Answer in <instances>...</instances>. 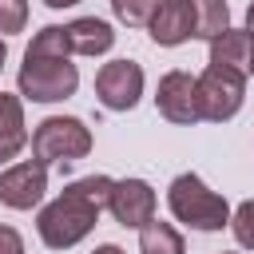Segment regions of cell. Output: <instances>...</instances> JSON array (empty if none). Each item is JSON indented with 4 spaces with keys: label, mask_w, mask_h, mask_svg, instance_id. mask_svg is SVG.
<instances>
[{
    "label": "cell",
    "mask_w": 254,
    "mask_h": 254,
    "mask_svg": "<svg viewBox=\"0 0 254 254\" xmlns=\"http://www.w3.org/2000/svg\"><path fill=\"white\" fill-rule=\"evenodd\" d=\"M111 183H115V179H107V175H87V179L67 183V187L40 210V218H36V230H40L44 246L67 250V246L83 242V238L95 230L99 210H103L107 198H111Z\"/></svg>",
    "instance_id": "1"
},
{
    "label": "cell",
    "mask_w": 254,
    "mask_h": 254,
    "mask_svg": "<svg viewBox=\"0 0 254 254\" xmlns=\"http://www.w3.org/2000/svg\"><path fill=\"white\" fill-rule=\"evenodd\" d=\"M20 95L32 99V103H60L67 95H75L79 87V71L71 64V56H56V52H24V64H20Z\"/></svg>",
    "instance_id": "2"
},
{
    "label": "cell",
    "mask_w": 254,
    "mask_h": 254,
    "mask_svg": "<svg viewBox=\"0 0 254 254\" xmlns=\"http://www.w3.org/2000/svg\"><path fill=\"white\" fill-rule=\"evenodd\" d=\"M167 206L179 222L194 226V230H222L230 222V206L222 194H214L198 175H179L167 190Z\"/></svg>",
    "instance_id": "3"
},
{
    "label": "cell",
    "mask_w": 254,
    "mask_h": 254,
    "mask_svg": "<svg viewBox=\"0 0 254 254\" xmlns=\"http://www.w3.org/2000/svg\"><path fill=\"white\" fill-rule=\"evenodd\" d=\"M87 151H91V131L75 115H52V119L36 123V131H32V155L44 167L48 163H60V167L79 163Z\"/></svg>",
    "instance_id": "4"
},
{
    "label": "cell",
    "mask_w": 254,
    "mask_h": 254,
    "mask_svg": "<svg viewBox=\"0 0 254 254\" xmlns=\"http://www.w3.org/2000/svg\"><path fill=\"white\" fill-rule=\"evenodd\" d=\"M194 91H198V115L210 123H226L238 115L246 99V75L230 67H206L194 79Z\"/></svg>",
    "instance_id": "5"
},
{
    "label": "cell",
    "mask_w": 254,
    "mask_h": 254,
    "mask_svg": "<svg viewBox=\"0 0 254 254\" xmlns=\"http://www.w3.org/2000/svg\"><path fill=\"white\" fill-rule=\"evenodd\" d=\"M95 95L107 111H131L143 95V67L135 60H111L95 75Z\"/></svg>",
    "instance_id": "6"
},
{
    "label": "cell",
    "mask_w": 254,
    "mask_h": 254,
    "mask_svg": "<svg viewBox=\"0 0 254 254\" xmlns=\"http://www.w3.org/2000/svg\"><path fill=\"white\" fill-rule=\"evenodd\" d=\"M107 210L115 214L119 226L143 230L155 218V190H151V183H143V179H119V183H111Z\"/></svg>",
    "instance_id": "7"
},
{
    "label": "cell",
    "mask_w": 254,
    "mask_h": 254,
    "mask_svg": "<svg viewBox=\"0 0 254 254\" xmlns=\"http://www.w3.org/2000/svg\"><path fill=\"white\" fill-rule=\"evenodd\" d=\"M155 107L163 119L171 123H198V91H194V75L190 71H167L159 79V91H155Z\"/></svg>",
    "instance_id": "8"
},
{
    "label": "cell",
    "mask_w": 254,
    "mask_h": 254,
    "mask_svg": "<svg viewBox=\"0 0 254 254\" xmlns=\"http://www.w3.org/2000/svg\"><path fill=\"white\" fill-rule=\"evenodd\" d=\"M48 190V167L28 159V163H16L0 175V202L12 206V210H32Z\"/></svg>",
    "instance_id": "9"
},
{
    "label": "cell",
    "mask_w": 254,
    "mask_h": 254,
    "mask_svg": "<svg viewBox=\"0 0 254 254\" xmlns=\"http://www.w3.org/2000/svg\"><path fill=\"white\" fill-rule=\"evenodd\" d=\"M151 40L159 48H179L194 36V16H190V0H159L155 16H151Z\"/></svg>",
    "instance_id": "10"
},
{
    "label": "cell",
    "mask_w": 254,
    "mask_h": 254,
    "mask_svg": "<svg viewBox=\"0 0 254 254\" xmlns=\"http://www.w3.org/2000/svg\"><path fill=\"white\" fill-rule=\"evenodd\" d=\"M210 67H230V71H242L250 75L254 71V36L242 28H226L222 36L210 40Z\"/></svg>",
    "instance_id": "11"
},
{
    "label": "cell",
    "mask_w": 254,
    "mask_h": 254,
    "mask_svg": "<svg viewBox=\"0 0 254 254\" xmlns=\"http://www.w3.org/2000/svg\"><path fill=\"white\" fill-rule=\"evenodd\" d=\"M64 32H67L71 56H103V52H111V44H115L111 24H107V20H95V16H79V20L64 24Z\"/></svg>",
    "instance_id": "12"
},
{
    "label": "cell",
    "mask_w": 254,
    "mask_h": 254,
    "mask_svg": "<svg viewBox=\"0 0 254 254\" xmlns=\"http://www.w3.org/2000/svg\"><path fill=\"white\" fill-rule=\"evenodd\" d=\"M28 147V123H24V103L20 95L0 91V163L16 159Z\"/></svg>",
    "instance_id": "13"
},
{
    "label": "cell",
    "mask_w": 254,
    "mask_h": 254,
    "mask_svg": "<svg viewBox=\"0 0 254 254\" xmlns=\"http://www.w3.org/2000/svg\"><path fill=\"white\" fill-rule=\"evenodd\" d=\"M190 16H194V36L198 40H214L230 28L226 0H190Z\"/></svg>",
    "instance_id": "14"
},
{
    "label": "cell",
    "mask_w": 254,
    "mask_h": 254,
    "mask_svg": "<svg viewBox=\"0 0 254 254\" xmlns=\"http://www.w3.org/2000/svg\"><path fill=\"white\" fill-rule=\"evenodd\" d=\"M139 254H187V246H183V234L171 222L151 218L139 230Z\"/></svg>",
    "instance_id": "15"
},
{
    "label": "cell",
    "mask_w": 254,
    "mask_h": 254,
    "mask_svg": "<svg viewBox=\"0 0 254 254\" xmlns=\"http://www.w3.org/2000/svg\"><path fill=\"white\" fill-rule=\"evenodd\" d=\"M155 8H159V0H111V12H115L127 28H143V24H151Z\"/></svg>",
    "instance_id": "16"
},
{
    "label": "cell",
    "mask_w": 254,
    "mask_h": 254,
    "mask_svg": "<svg viewBox=\"0 0 254 254\" xmlns=\"http://www.w3.org/2000/svg\"><path fill=\"white\" fill-rule=\"evenodd\" d=\"M230 230H234V238H238V246H246V250H254V198H246V202H238V210L230 214Z\"/></svg>",
    "instance_id": "17"
},
{
    "label": "cell",
    "mask_w": 254,
    "mask_h": 254,
    "mask_svg": "<svg viewBox=\"0 0 254 254\" xmlns=\"http://www.w3.org/2000/svg\"><path fill=\"white\" fill-rule=\"evenodd\" d=\"M28 24V0H0V36L24 32Z\"/></svg>",
    "instance_id": "18"
},
{
    "label": "cell",
    "mask_w": 254,
    "mask_h": 254,
    "mask_svg": "<svg viewBox=\"0 0 254 254\" xmlns=\"http://www.w3.org/2000/svg\"><path fill=\"white\" fill-rule=\"evenodd\" d=\"M0 254H24L20 230H12V226H4V222H0Z\"/></svg>",
    "instance_id": "19"
},
{
    "label": "cell",
    "mask_w": 254,
    "mask_h": 254,
    "mask_svg": "<svg viewBox=\"0 0 254 254\" xmlns=\"http://www.w3.org/2000/svg\"><path fill=\"white\" fill-rule=\"evenodd\" d=\"M91 254H127V250H123V246H115V242H103V246H95Z\"/></svg>",
    "instance_id": "20"
},
{
    "label": "cell",
    "mask_w": 254,
    "mask_h": 254,
    "mask_svg": "<svg viewBox=\"0 0 254 254\" xmlns=\"http://www.w3.org/2000/svg\"><path fill=\"white\" fill-rule=\"evenodd\" d=\"M48 8H71V4H79V0H44Z\"/></svg>",
    "instance_id": "21"
},
{
    "label": "cell",
    "mask_w": 254,
    "mask_h": 254,
    "mask_svg": "<svg viewBox=\"0 0 254 254\" xmlns=\"http://www.w3.org/2000/svg\"><path fill=\"white\" fill-rule=\"evenodd\" d=\"M246 32H250V36H254V4H250V8H246Z\"/></svg>",
    "instance_id": "22"
},
{
    "label": "cell",
    "mask_w": 254,
    "mask_h": 254,
    "mask_svg": "<svg viewBox=\"0 0 254 254\" xmlns=\"http://www.w3.org/2000/svg\"><path fill=\"white\" fill-rule=\"evenodd\" d=\"M4 60H8V44H4V36H0V71H4Z\"/></svg>",
    "instance_id": "23"
},
{
    "label": "cell",
    "mask_w": 254,
    "mask_h": 254,
    "mask_svg": "<svg viewBox=\"0 0 254 254\" xmlns=\"http://www.w3.org/2000/svg\"><path fill=\"white\" fill-rule=\"evenodd\" d=\"M222 254H230V250H222Z\"/></svg>",
    "instance_id": "24"
}]
</instances>
